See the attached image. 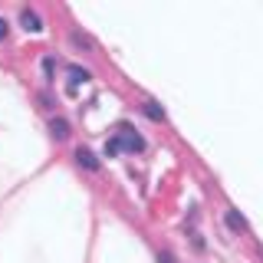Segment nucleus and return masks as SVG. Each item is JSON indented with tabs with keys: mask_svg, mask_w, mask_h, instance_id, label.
Wrapping results in <instances>:
<instances>
[{
	"mask_svg": "<svg viewBox=\"0 0 263 263\" xmlns=\"http://www.w3.org/2000/svg\"><path fill=\"white\" fill-rule=\"evenodd\" d=\"M115 142H119V148H125V152H145V138L138 135L132 125H119V128H115Z\"/></svg>",
	"mask_w": 263,
	"mask_h": 263,
	"instance_id": "obj_1",
	"label": "nucleus"
},
{
	"mask_svg": "<svg viewBox=\"0 0 263 263\" xmlns=\"http://www.w3.org/2000/svg\"><path fill=\"white\" fill-rule=\"evenodd\" d=\"M72 158H76V164H79L82 171H92V175L102 168V161H99L96 152H89V148H76V155H72Z\"/></svg>",
	"mask_w": 263,
	"mask_h": 263,
	"instance_id": "obj_2",
	"label": "nucleus"
},
{
	"mask_svg": "<svg viewBox=\"0 0 263 263\" xmlns=\"http://www.w3.org/2000/svg\"><path fill=\"white\" fill-rule=\"evenodd\" d=\"M20 23H23V30H33V33H43V16H40L33 7H23L20 10Z\"/></svg>",
	"mask_w": 263,
	"mask_h": 263,
	"instance_id": "obj_3",
	"label": "nucleus"
},
{
	"mask_svg": "<svg viewBox=\"0 0 263 263\" xmlns=\"http://www.w3.org/2000/svg\"><path fill=\"white\" fill-rule=\"evenodd\" d=\"M224 220H227V227L234 230V234H250V224H247V220H243V214L237 211V208H227Z\"/></svg>",
	"mask_w": 263,
	"mask_h": 263,
	"instance_id": "obj_4",
	"label": "nucleus"
},
{
	"mask_svg": "<svg viewBox=\"0 0 263 263\" xmlns=\"http://www.w3.org/2000/svg\"><path fill=\"white\" fill-rule=\"evenodd\" d=\"M69 122L63 119V115H53V119H49V135L56 138V142H66V138H69Z\"/></svg>",
	"mask_w": 263,
	"mask_h": 263,
	"instance_id": "obj_5",
	"label": "nucleus"
},
{
	"mask_svg": "<svg viewBox=\"0 0 263 263\" xmlns=\"http://www.w3.org/2000/svg\"><path fill=\"white\" fill-rule=\"evenodd\" d=\"M89 79H92V72H89L86 66H69V82H72L69 92H76V86H82V82H89Z\"/></svg>",
	"mask_w": 263,
	"mask_h": 263,
	"instance_id": "obj_6",
	"label": "nucleus"
},
{
	"mask_svg": "<svg viewBox=\"0 0 263 263\" xmlns=\"http://www.w3.org/2000/svg\"><path fill=\"white\" fill-rule=\"evenodd\" d=\"M142 112H145L152 122H164V109H161L158 102H155V99H148V102H142Z\"/></svg>",
	"mask_w": 263,
	"mask_h": 263,
	"instance_id": "obj_7",
	"label": "nucleus"
},
{
	"mask_svg": "<svg viewBox=\"0 0 263 263\" xmlns=\"http://www.w3.org/2000/svg\"><path fill=\"white\" fill-rule=\"evenodd\" d=\"M69 40H72V46H82L86 53H92V40H89V33H82V30H72V33H69Z\"/></svg>",
	"mask_w": 263,
	"mask_h": 263,
	"instance_id": "obj_8",
	"label": "nucleus"
},
{
	"mask_svg": "<svg viewBox=\"0 0 263 263\" xmlns=\"http://www.w3.org/2000/svg\"><path fill=\"white\" fill-rule=\"evenodd\" d=\"M40 69H43V76H46V79H53V72H56V60H53V56H43V60H40Z\"/></svg>",
	"mask_w": 263,
	"mask_h": 263,
	"instance_id": "obj_9",
	"label": "nucleus"
},
{
	"mask_svg": "<svg viewBox=\"0 0 263 263\" xmlns=\"http://www.w3.org/2000/svg\"><path fill=\"white\" fill-rule=\"evenodd\" d=\"M155 260H158V263H178V260H175V253H171V250H158V257H155Z\"/></svg>",
	"mask_w": 263,
	"mask_h": 263,
	"instance_id": "obj_10",
	"label": "nucleus"
},
{
	"mask_svg": "<svg viewBox=\"0 0 263 263\" xmlns=\"http://www.w3.org/2000/svg\"><path fill=\"white\" fill-rule=\"evenodd\" d=\"M115 152H119V142H115V135H112L109 142H105V158H112Z\"/></svg>",
	"mask_w": 263,
	"mask_h": 263,
	"instance_id": "obj_11",
	"label": "nucleus"
},
{
	"mask_svg": "<svg viewBox=\"0 0 263 263\" xmlns=\"http://www.w3.org/2000/svg\"><path fill=\"white\" fill-rule=\"evenodd\" d=\"M7 33H10V23H7L4 16H0V43H4V40H7Z\"/></svg>",
	"mask_w": 263,
	"mask_h": 263,
	"instance_id": "obj_12",
	"label": "nucleus"
},
{
	"mask_svg": "<svg viewBox=\"0 0 263 263\" xmlns=\"http://www.w3.org/2000/svg\"><path fill=\"white\" fill-rule=\"evenodd\" d=\"M40 102H43V109H53V105H56V102H53V99H49L46 92H43V96H40Z\"/></svg>",
	"mask_w": 263,
	"mask_h": 263,
	"instance_id": "obj_13",
	"label": "nucleus"
}]
</instances>
